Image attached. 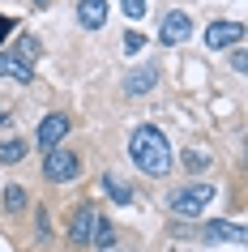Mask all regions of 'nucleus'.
I'll use <instances>...</instances> for the list:
<instances>
[{"label":"nucleus","mask_w":248,"mask_h":252,"mask_svg":"<svg viewBox=\"0 0 248 252\" xmlns=\"http://www.w3.org/2000/svg\"><path fill=\"white\" fill-rule=\"evenodd\" d=\"M47 235H52V222H47V210H43L39 214V239H47Z\"/></svg>","instance_id":"obj_21"},{"label":"nucleus","mask_w":248,"mask_h":252,"mask_svg":"<svg viewBox=\"0 0 248 252\" xmlns=\"http://www.w3.org/2000/svg\"><path fill=\"white\" fill-rule=\"evenodd\" d=\"M26 205H30V197H26V188H17V184H9V188H4V210H26Z\"/></svg>","instance_id":"obj_16"},{"label":"nucleus","mask_w":248,"mask_h":252,"mask_svg":"<svg viewBox=\"0 0 248 252\" xmlns=\"http://www.w3.org/2000/svg\"><path fill=\"white\" fill-rule=\"evenodd\" d=\"M193 34V17L184 13V9H171L167 17H163V26H158V39L167 43V47H176V43H184Z\"/></svg>","instance_id":"obj_8"},{"label":"nucleus","mask_w":248,"mask_h":252,"mask_svg":"<svg viewBox=\"0 0 248 252\" xmlns=\"http://www.w3.org/2000/svg\"><path fill=\"white\" fill-rule=\"evenodd\" d=\"M90 248H99V252H111V248H116V226L107 222L103 214H99V226H94V235H90Z\"/></svg>","instance_id":"obj_13"},{"label":"nucleus","mask_w":248,"mask_h":252,"mask_svg":"<svg viewBox=\"0 0 248 252\" xmlns=\"http://www.w3.org/2000/svg\"><path fill=\"white\" fill-rule=\"evenodd\" d=\"M214 197H218L214 184H188V188H176V192L167 197V210L176 214V218H197Z\"/></svg>","instance_id":"obj_2"},{"label":"nucleus","mask_w":248,"mask_h":252,"mask_svg":"<svg viewBox=\"0 0 248 252\" xmlns=\"http://www.w3.org/2000/svg\"><path fill=\"white\" fill-rule=\"evenodd\" d=\"M0 124H9V107L0 103Z\"/></svg>","instance_id":"obj_23"},{"label":"nucleus","mask_w":248,"mask_h":252,"mask_svg":"<svg viewBox=\"0 0 248 252\" xmlns=\"http://www.w3.org/2000/svg\"><path fill=\"white\" fill-rule=\"evenodd\" d=\"M231 64H235V73H244V68H248V56H244V47H231Z\"/></svg>","instance_id":"obj_19"},{"label":"nucleus","mask_w":248,"mask_h":252,"mask_svg":"<svg viewBox=\"0 0 248 252\" xmlns=\"http://www.w3.org/2000/svg\"><path fill=\"white\" fill-rule=\"evenodd\" d=\"M201 239H210V244H248L244 226H235V222H206Z\"/></svg>","instance_id":"obj_9"},{"label":"nucleus","mask_w":248,"mask_h":252,"mask_svg":"<svg viewBox=\"0 0 248 252\" xmlns=\"http://www.w3.org/2000/svg\"><path fill=\"white\" fill-rule=\"evenodd\" d=\"M43 175L52 180V184H73L81 175V158L73 154V150H52V154H43Z\"/></svg>","instance_id":"obj_3"},{"label":"nucleus","mask_w":248,"mask_h":252,"mask_svg":"<svg viewBox=\"0 0 248 252\" xmlns=\"http://www.w3.org/2000/svg\"><path fill=\"white\" fill-rule=\"evenodd\" d=\"M142 47H145V34H137V30H129V34H124V52H142Z\"/></svg>","instance_id":"obj_18"},{"label":"nucleus","mask_w":248,"mask_h":252,"mask_svg":"<svg viewBox=\"0 0 248 252\" xmlns=\"http://www.w3.org/2000/svg\"><path fill=\"white\" fill-rule=\"evenodd\" d=\"M26 150H30V141L9 137V141H0V162H4V167H17V162L26 158Z\"/></svg>","instance_id":"obj_12"},{"label":"nucleus","mask_w":248,"mask_h":252,"mask_svg":"<svg viewBox=\"0 0 248 252\" xmlns=\"http://www.w3.org/2000/svg\"><path fill=\"white\" fill-rule=\"evenodd\" d=\"M94 226H99V205H77V210H73V222H69V244L90 248Z\"/></svg>","instance_id":"obj_5"},{"label":"nucleus","mask_w":248,"mask_h":252,"mask_svg":"<svg viewBox=\"0 0 248 252\" xmlns=\"http://www.w3.org/2000/svg\"><path fill=\"white\" fill-rule=\"evenodd\" d=\"M69 128H73L69 116H43L39 120V133H35V146H39L43 154H52V150H60V141L69 137Z\"/></svg>","instance_id":"obj_4"},{"label":"nucleus","mask_w":248,"mask_h":252,"mask_svg":"<svg viewBox=\"0 0 248 252\" xmlns=\"http://www.w3.org/2000/svg\"><path fill=\"white\" fill-rule=\"evenodd\" d=\"M120 9H124L133 22H137V17H145V0H120Z\"/></svg>","instance_id":"obj_17"},{"label":"nucleus","mask_w":248,"mask_h":252,"mask_svg":"<svg viewBox=\"0 0 248 252\" xmlns=\"http://www.w3.org/2000/svg\"><path fill=\"white\" fill-rule=\"evenodd\" d=\"M129 158L137 171L145 175H167L171 171V141L158 133L154 124H142V128H133L129 137Z\"/></svg>","instance_id":"obj_1"},{"label":"nucleus","mask_w":248,"mask_h":252,"mask_svg":"<svg viewBox=\"0 0 248 252\" xmlns=\"http://www.w3.org/2000/svg\"><path fill=\"white\" fill-rule=\"evenodd\" d=\"M103 192H107V197H111V201H116V205H129V201H133V188L124 184L120 175H111V171L103 175Z\"/></svg>","instance_id":"obj_14"},{"label":"nucleus","mask_w":248,"mask_h":252,"mask_svg":"<svg viewBox=\"0 0 248 252\" xmlns=\"http://www.w3.org/2000/svg\"><path fill=\"white\" fill-rule=\"evenodd\" d=\"M9 56H13V60H22V64H35V60H39V56H43V43H39V34H22V39H17L13 43V52H9Z\"/></svg>","instance_id":"obj_11"},{"label":"nucleus","mask_w":248,"mask_h":252,"mask_svg":"<svg viewBox=\"0 0 248 252\" xmlns=\"http://www.w3.org/2000/svg\"><path fill=\"white\" fill-rule=\"evenodd\" d=\"M154 86H158V64H154V60L124 73V94H129V98H142V94H150Z\"/></svg>","instance_id":"obj_7"},{"label":"nucleus","mask_w":248,"mask_h":252,"mask_svg":"<svg viewBox=\"0 0 248 252\" xmlns=\"http://www.w3.org/2000/svg\"><path fill=\"white\" fill-rule=\"evenodd\" d=\"M77 22L86 30H99L107 22V0H81L77 4Z\"/></svg>","instance_id":"obj_10"},{"label":"nucleus","mask_w":248,"mask_h":252,"mask_svg":"<svg viewBox=\"0 0 248 252\" xmlns=\"http://www.w3.org/2000/svg\"><path fill=\"white\" fill-rule=\"evenodd\" d=\"M244 43V26L240 22H214L206 30V47L210 52H227V47H240Z\"/></svg>","instance_id":"obj_6"},{"label":"nucleus","mask_w":248,"mask_h":252,"mask_svg":"<svg viewBox=\"0 0 248 252\" xmlns=\"http://www.w3.org/2000/svg\"><path fill=\"white\" fill-rule=\"evenodd\" d=\"M9 34H13V22H9V17H0V43L9 39Z\"/></svg>","instance_id":"obj_22"},{"label":"nucleus","mask_w":248,"mask_h":252,"mask_svg":"<svg viewBox=\"0 0 248 252\" xmlns=\"http://www.w3.org/2000/svg\"><path fill=\"white\" fill-rule=\"evenodd\" d=\"M0 77H13V81H22V86H26V81L35 77V73H30V68L22 64V60H13L9 52H0Z\"/></svg>","instance_id":"obj_15"},{"label":"nucleus","mask_w":248,"mask_h":252,"mask_svg":"<svg viewBox=\"0 0 248 252\" xmlns=\"http://www.w3.org/2000/svg\"><path fill=\"white\" fill-rule=\"evenodd\" d=\"M184 162H188V167H206V154H197V150H188V154H184Z\"/></svg>","instance_id":"obj_20"}]
</instances>
